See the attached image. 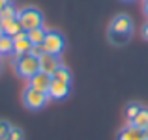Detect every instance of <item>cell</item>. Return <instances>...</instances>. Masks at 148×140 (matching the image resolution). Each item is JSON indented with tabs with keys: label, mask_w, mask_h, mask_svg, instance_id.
Here are the masks:
<instances>
[{
	"label": "cell",
	"mask_w": 148,
	"mask_h": 140,
	"mask_svg": "<svg viewBox=\"0 0 148 140\" xmlns=\"http://www.w3.org/2000/svg\"><path fill=\"white\" fill-rule=\"evenodd\" d=\"M143 131H145V140H148V125H146V127H145Z\"/></svg>",
	"instance_id": "cell-24"
},
{
	"label": "cell",
	"mask_w": 148,
	"mask_h": 140,
	"mask_svg": "<svg viewBox=\"0 0 148 140\" xmlns=\"http://www.w3.org/2000/svg\"><path fill=\"white\" fill-rule=\"evenodd\" d=\"M143 7H145V13H146V17H148V0H145V4H143Z\"/></svg>",
	"instance_id": "cell-23"
},
{
	"label": "cell",
	"mask_w": 148,
	"mask_h": 140,
	"mask_svg": "<svg viewBox=\"0 0 148 140\" xmlns=\"http://www.w3.org/2000/svg\"><path fill=\"white\" fill-rule=\"evenodd\" d=\"M143 36H145V39H148V22L143 26Z\"/></svg>",
	"instance_id": "cell-22"
},
{
	"label": "cell",
	"mask_w": 148,
	"mask_h": 140,
	"mask_svg": "<svg viewBox=\"0 0 148 140\" xmlns=\"http://www.w3.org/2000/svg\"><path fill=\"white\" fill-rule=\"evenodd\" d=\"M0 26H2L4 34H6V36H11V37H13L15 34L23 32V26H21V22H19V19H17V17H11V19H0Z\"/></svg>",
	"instance_id": "cell-10"
},
{
	"label": "cell",
	"mask_w": 148,
	"mask_h": 140,
	"mask_svg": "<svg viewBox=\"0 0 148 140\" xmlns=\"http://www.w3.org/2000/svg\"><path fill=\"white\" fill-rule=\"evenodd\" d=\"M49 101V95L45 92H40V90H34V88H26L25 93H23V103H25L26 108L30 110H40L47 105Z\"/></svg>",
	"instance_id": "cell-4"
},
{
	"label": "cell",
	"mask_w": 148,
	"mask_h": 140,
	"mask_svg": "<svg viewBox=\"0 0 148 140\" xmlns=\"http://www.w3.org/2000/svg\"><path fill=\"white\" fill-rule=\"evenodd\" d=\"M11 125L8 122H4V120H0V140H6L8 138V133H10Z\"/></svg>",
	"instance_id": "cell-18"
},
{
	"label": "cell",
	"mask_w": 148,
	"mask_h": 140,
	"mask_svg": "<svg viewBox=\"0 0 148 140\" xmlns=\"http://www.w3.org/2000/svg\"><path fill=\"white\" fill-rule=\"evenodd\" d=\"M17 11H19V10H15L13 4H8V6L4 7L2 11H0V19H11V17H17Z\"/></svg>",
	"instance_id": "cell-16"
},
{
	"label": "cell",
	"mask_w": 148,
	"mask_h": 140,
	"mask_svg": "<svg viewBox=\"0 0 148 140\" xmlns=\"http://www.w3.org/2000/svg\"><path fill=\"white\" fill-rule=\"evenodd\" d=\"M4 36V30H2V26H0V37H2Z\"/></svg>",
	"instance_id": "cell-25"
},
{
	"label": "cell",
	"mask_w": 148,
	"mask_h": 140,
	"mask_svg": "<svg viewBox=\"0 0 148 140\" xmlns=\"http://www.w3.org/2000/svg\"><path fill=\"white\" fill-rule=\"evenodd\" d=\"M26 36H28V39H30V43H32V45H41V43H43V39H45V36H47V30H45L43 26H40V28L28 30Z\"/></svg>",
	"instance_id": "cell-12"
},
{
	"label": "cell",
	"mask_w": 148,
	"mask_h": 140,
	"mask_svg": "<svg viewBox=\"0 0 148 140\" xmlns=\"http://www.w3.org/2000/svg\"><path fill=\"white\" fill-rule=\"evenodd\" d=\"M15 71H17L19 77L28 80L40 71V60L30 56V54H25V56L17 58V62H15Z\"/></svg>",
	"instance_id": "cell-3"
},
{
	"label": "cell",
	"mask_w": 148,
	"mask_h": 140,
	"mask_svg": "<svg viewBox=\"0 0 148 140\" xmlns=\"http://www.w3.org/2000/svg\"><path fill=\"white\" fill-rule=\"evenodd\" d=\"M118 140H145V131L130 123L127 127H124V129L120 131Z\"/></svg>",
	"instance_id": "cell-11"
},
{
	"label": "cell",
	"mask_w": 148,
	"mask_h": 140,
	"mask_svg": "<svg viewBox=\"0 0 148 140\" xmlns=\"http://www.w3.org/2000/svg\"><path fill=\"white\" fill-rule=\"evenodd\" d=\"M51 80H53L51 75H47V73H43V71H38L32 79H28V86L34 88V90H40V92L47 93L49 86H51Z\"/></svg>",
	"instance_id": "cell-8"
},
{
	"label": "cell",
	"mask_w": 148,
	"mask_h": 140,
	"mask_svg": "<svg viewBox=\"0 0 148 140\" xmlns=\"http://www.w3.org/2000/svg\"><path fill=\"white\" fill-rule=\"evenodd\" d=\"M133 32V22L127 15H116L109 26V37L114 45H124Z\"/></svg>",
	"instance_id": "cell-1"
},
{
	"label": "cell",
	"mask_w": 148,
	"mask_h": 140,
	"mask_svg": "<svg viewBox=\"0 0 148 140\" xmlns=\"http://www.w3.org/2000/svg\"><path fill=\"white\" fill-rule=\"evenodd\" d=\"M60 67V60H58V56L56 54H41V58H40V71H43V73H47V75L53 77V73L56 71V69Z\"/></svg>",
	"instance_id": "cell-9"
},
{
	"label": "cell",
	"mask_w": 148,
	"mask_h": 140,
	"mask_svg": "<svg viewBox=\"0 0 148 140\" xmlns=\"http://www.w3.org/2000/svg\"><path fill=\"white\" fill-rule=\"evenodd\" d=\"M28 54L40 60V58H41V54H45V50H43V45H32V47H30V52H28Z\"/></svg>",
	"instance_id": "cell-20"
},
{
	"label": "cell",
	"mask_w": 148,
	"mask_h": 140,
	"mask_svg": "<svg viewBox=\"0 0 148 140\" xmlns=\"http://www.w3.org/2000/svg\"><path fill=\"white\" fill-rule=\"evenodd\" d=\"M53 79L60 80V82H69V80H71V75H69V71L64 67V65H60V67L53 73Z\"/></svg>",
	"instance_id": "cell-15"
},
{
	"label": "cell",
	"mask_w": 148,
	"mask_h": 140,
	"mask_svg": "<svg viewBox=\"0 0 148 140\" xmlns=\"http://www.w3.org/2000/svg\"><path fill=\"white\" fill-rule=\"evenodd\" d=\"M6 54H13V37L4 34L0 37V56H6Z\"/></svg>",
	"instance_id": "cell-13"
},
{
	"label": "cell",
	"mask_w": 148,
	"mask_h": 140,
	"mask_svg": "<svg viewBox=\"0 0 148 140\" xmlns=\"http://www.w3.org/2000/svg\"><path fill=\"white\" fill-rule=\"evenodd\" d=\"M49 99H66L69 95V82H60V80H51V86H49V92H47Z\"/></svg>",
	"instance_id": "cell-7"
},
{
	"label": "cell",
	"mask_w": 148,
	"mask_h": 140,
	"mask_svg": "<svg viewBox=\"0 0 148 140\" xmlns=\"http://www.w3.org/2000/svg\"><path fill=\"white\" fill-rule=\"evenodd\" d=\"M8 4H11V0H0V11H2L4 7L8 6Z\"/></svg>",
	"instance_id": "cell-21"
},
{
	"label": "cell",
	"mask_w": 148,
	"mask_h": 140,
	"mask_svg": "<svg viewBox=\"0 0 148 140\" xmlns=\"http://www.w3.org/2000/svg\"><path fill=\"white\" fill-rule=\"evenodd\" d=\"M17 19H19V22H21L25 32L43 26V15H41V11L36 10V7H23V10H19Z\"/></svg>",
	"instance_id": "cell-2"
},
{
	"label": "cell",
	"mask_w": 148,
	"mask_h": 140,
	"mask_svg": "<svg viewBox=\"0 0 148 140\" xmlns=\"http://www.w3.org/2000/svg\"><path fill=\"white\" fill-rule=\"evenodd\" d=\"M6 140H23V131L17 129V127H11L10 133H8V138Z\"/></svg>",
	"instance_id": "cell-19"
},
{
	"label": "cell",
	"mask_w": 148,
	"mask_h": 140,
	"mask_svg": "<svg viewBox=\"0 0 148 140\" xmlns=\"http://www.w3.org/2000/svg\"><path fill=\"white\" fill-rule=\"evenodd\" d=\"M130 123H131V125H135V127H139V129H145V127L148 125V108H141L139 114L135 116Z\"/></svg>",
	"instance_id": "cell-14"
},
{
	"label": "cell",
	"mask_w": 148,
	"mask_h": 140,
	"mask_svg": "<svg viewBox=\"0 0 148 140\" xmlns=\"http://www.w3.org/2000/svg\"><path fill=\"white\" fill-rule=\"evenodd\" d=\"M141 108H143V107H139L137 103H131V105H127V108H126V118L131 122V120H133L135 116L139 114V110H141Z\"/></svg>",
	"instance_id": "cell-17"
},
{
	"label": "cell",
	"mask_w": 148,
	"mask_h": 140,
	"mask_svg": "<svg viewBox=\"0 0 148 140\" xmlns=\"http://www.w3.org/2000/svg\"><path fill=\"white\" fill-rule=\"evenodd\" d=\"M30 47H32V43H30V39H28V36H26L25 30L13 36V54L17 58L28 54L30 52Z\"/></svg>",
	"instance_id": "cell-6"
},
{
	"label": "cell",
	"mask_w": 148,
	"mask_h": 140,
	"mask_svg": "<svg viewBox=\"0 0 148 140\" xmlns=\"http://www.w3.org/2000/svg\"><path fill=\"white\" fill-rule=\"evenodd\" d=\"M41 45H43V50H45L47 54H56V56L62 52V50H64V47H66L62 34L56 32V30H49Z\"/></svg>",
	"instance_id": "cell-5"
}]
</instances>
